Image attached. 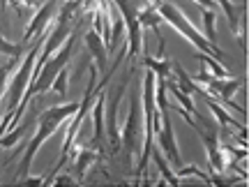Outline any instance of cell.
I'll return each mask as SVG.
<instances>
[{"label": "cell", "instance_id": "1", "mask_svg": "<svg viewBox=\"0 0 249 187\" xmlns=\"http://www.w3.org/2000/svg\"><path fill=\"white\" fill-rule=\"evenodd\" d=\"M76 111H79V102H67V104H60V107L46 109L44 113L37 118V130H35V134H33V139L23 146L26 150H23V157L18 162V173H17L18 183L26 178V176H30V167H33V160H35L37 150H39V148L60 130L62 123L70 120Z\"/></svg>", "mask_w": 249, "mask_h": 187}, {"label": "cell", "instance_id": "2", "mask_svg": "<svg viewBox=\"0 0 249 187\" xmlns=\"http://www.w3.org/2000/svg\"><path fill=\"white\" fill-rule=\"evenodd\" d=\"M155 5H157V12L161 14V21H166L169 26L176 28L180 35H182L187 42H189V44L194 46L196 51L213 56V58H217V60H222L224 56H226L222 49H214V46L208 44L205 35H201V33H198V30H196V28L189 23L187 14L178 7V5H173V2H164V0H155Z\"/></svg>", "mask_w": 249, "mask_h": 187}, {"label": "cell", "instance_id": "3", "mask_svg": "<svg viewBox=\"0 0 249 187\" xmlns=\"http://www.w3.org/2000/svg\"><path fill=\"white\" fill-rule=\"evenodd\" d=\"M141 136H143V107L141 93L134 90L129 95V113L124 120V130L120 134V148L124 150V162H132L141 155Z\"/></svg>", "mask_w": 249, "mask_h": 187}, {"label": "cell", "instance_id": "4", "mask_svg": "<svg viewBox=\"0 0 249 187\" xmlns=\"http://www.w3.org/2000/svg\"><path fill=\"white\" fill-rule=\"evenodd\" d=\"M132 74H134V67L132 70L124 72L123 81L118 83L113 90H107V102H104V132L108 136V148H111V155H116L120 150V130H118V104L123 99L124 90H127V83L132 81Z\"/></svg>", "mask_w": 249, "mask_h": 187}, {"label": "cell", "instance_id": "5", "mask_svg": "<svg viewBox=\"0 0 249 187\" xmlns=\"http://www.w3.org/2000/svg\"><path fill=\"white\" fill-rule=\"evenodd\" d=\"M113 5L118 7L120 17H123L124 30H127V54L129 58L141 54V23L136 19V0H113Z\"/></svg>", "mask_w": 249, "mask_h": 187}, {"label": "cell", "instance_id": "6", "mask_svg": "<svg viewBox=\"0 0 249 187\" xmlns=\"http://www.w3.org/2000/svg\"><path fill=\"white\" fill-rule=\"evenodd\" d=\"M155 139L160 143L161 155H166V162L173 164L176 169L182 167V160H180L178 152V143H176V134H173V123H171L169 111H160V127L155 132Z\"/></svg>", "mask_w": 249, "mask_h": 187}, {"label": "cell", "instance_id": "7", "mask_svg": "<svg viewBox=\"0 0 249 187\" xmlns=\"http://www.w3.org/2000/svg\"><path fill=\"white\" fill-rule=\"evenodd\" d=\"M196 130H198V136H201L205 150H208L210 169H213L214 173H224V171L229 169V160H226L224 146H222V141H219V130H217V127H208V130L196 127Z\"/></svg>", "mask_w": 249, "mask_h": 187}, {"label": "cell", "instance_id": "8", "mask_svg": "<svg viewBox=\"0 0 249 187\" xmlns=\"http://www.w3.org/2000/svg\"><path fill=\"white\" fill-rule=\"evenodd\" d=\"M58 5H60V0H46L44 5L39 7L35 17L30 19V23H28L26 33H23V42L30 44L35 37H42L44 35V30L51 26V21H53L55 12H58Z\"/></svg>", "mask_w": 249, "mask_h": 187}, {"label": "cell", "instance_id": "9", "mask_svg": "<svg viewBox=\"0 0 249 187\" xmlns=\"http://www.w3.org/2000/svg\"><path fill=\"white\" fill-rule=\"evenodd\" d=\"M83 39H86V44H88L90 54H92V65L97 67V72H104L107 74V65H108V49H107V42L102 39V35H99L97 30H88L86 35H83Z\"/></svg>", "mask_w": 249, "mask_h": 187}, {"label": "cell", "instance_id": "10", "mask_svg": "<svg viewBox=\"0 0 249 187\" xmlns=\"http://www.w3.org/2000/svg\"><path fill=\"white\" fill-rule=\"evenodd\" d=\"M104 157V152L102 150H95V148H79V150L74 152V167H76V180H83L86 176V171L92 167V162H97Z\"/></svg>", "mask_w": 249, "mask_h": 187}, {"label": "cell", "instance_id": "11", "mask_svg": "<svg viewBox=\"0 0 249 187\" xmlns=\"http://www.w3.org/2000/svg\"><path fill=\"white\" fill-rule=\"evenodd\" d=\"M203 102L208 104V109L213 111V116L217 118V123H219L222 130H226V127H238V130L242 132V136H245V125H240V120H235V118L229 116V111L224 109V104L214 102V99H203Z\"/></svg>", "mask_w": 249, "mask_h": 187}, {"label": "cell", "instance_id": "12", "mask_svg": "<svg viewBox=\"0 0 249 187\" xmlns=\"http://www.w3.org/2000/svg\"><path fill=\"white\" fill-rule=\"evenodd\" d=\"M136 19H139L141 28H152V30H155V35L160 37L161 14L157 12V5H155V0H150V5H145L143 9H139V12H136Z\"/></svg>", "mask_w": 249, "mask_h": 187}, {"label": "cell", "instance_id": "13", "mask_svg": "<svg viewBox=\"0 0 249 187\" xmlns=\"http://www.w3.org/2000/svg\"><path fill=\"white\" fill-rule=\"evenodd\" d=\"M143 65H145L150 72H155L157 79H171V67H173V62L166 60V56H161V58L143 56Z\"/></svg>", "mask_w": 249, "mask_h": 187}, {"label": "cell", "instance_id": "14", "mask_svg": "<svg viewBox=\"0 0 249 187\" xmlns=\"http://www.w3.org/2000/svg\"><path fill=\"white\" fill-rule=\"evenodd\" d=\"M217 7L224 12V17H226V21H229V28L233 30V35H238L240 33V23H238V19H240V14H238V7L233 5V0H213Z\"/></svg>", "mask_w": 249, "mask_h": 187}, {"label": "cell", "instance_id": "15", "mask_svg": "<svg viewBox=\"0 0 249 187\" xmlns=\"http://www.w3.org/2000/svg\"><path fill=\"white\" fill-rule=\"evenodd\" d=\"M150 157H152V162H155V164L160 167V173H161V176H164V178H166V183H169V185H178V183H180V178H178V176H176V173H173V171L169 169V162L164 160V155H161V150H160V148H155V146H152Z\"/></svg>", "mask_w": 249, "mask_h": 187}, {"label": "cell", "instance_id": "16", "mask_svg": "<svg viewBox=\"0 0 249 187\" xmlns=\"http://www.w3.org/2000/svg\"><path fill=\"white\" fill-rule=\"evenodd\" d=\"M201 62H205V67H208V72L213 74L214 79H229L231 74H229V70L226 67H222V62L217 60V58H213V56H208V54H201L198 51V56H196Z\"/></svg>", "mask_w": 249, "mask_h": 187}, {"label": "cell", "instance_id": "17", "mask_svg": "<svg viewBox=\"0 0 249 187\" xmlns=\"http://www.w3.org/2000/svg\"><path fill=\"white\" fill-rule=\"evenodd\" d=\"M201 17H203V26H205V39H208V44L214 46V49H219L217 46V37H214V19H217V12L214 9H201Z\"/></svg>", "mask_w": 249, "mask_h": 187}, {"label": "cell", "instance_id": "18", "mask_svg": "<svg viewBox=\"0 0 249 187\" xmlns=\"http://www.w3.org/2000/svg\"><path fill=\"white\" fill-rule=\"evenodd\" d=\"M0 56H9V58H21L23 56V44H14L7 37L0 35Z\"/></svg>", "mask_w": 249, "mask_h": 187}, {"label": "cell", "instance_id": "19", "mask_svg": "<svg viewBox=\"0 0 249 187\" xmlns=\"http://www.w3.org/2000/svg\"><path fill=\"white\" fill-rule=\"evenodd\" d=\"M176 176H178V178H185V176H196V178H201L203 183H208V185H213V183H210V176H208L205 171L198 169L196 164H189V167H185V164H182L180 169H176Z\"/></svg>", "mask_w": 249, "mask_h": 187}, {"label": "cell", "instance_id": "20", "mask_svg": "<svg viewBox=\"0 0 249 187\" xmlns=\"http://www.w3.org/2000/svg\"><path fill=\"white\" fill-rule=\"evenodd\" d=\"M67 81H70V70L67 67H62L60 72H58V76H55V81H53V93L55 95H60V97H65L67 95Z\"/></svg>", "mask_w": 249, "mask_h": 187}, {"label": "cell", "instance_id": "21", "mask_svg": "<svg viewBox=\"0 0 249 187\" xmlns=\"http://www.w3.org/2000/svg\"><path fill=\"white\" fill-rule=\"evenodd\" d=\"M17 62H18V58H12L5 67H0V97H2V93H5V83H7V79H9V72L17 70Z\"/></svg>", "mask_w": 249, "mask_h": 187}, {"label": "cell", "instance_id": "22", "mask_svg": "<svg viewBox=\"0 0 249 187\" xmlns=\"http://www.w3.org/2000/svg\"><path fill=\"white\" fill-rule=\"evenodd\" d=\"M49 183H55V185H71V183H74V176H53ZM49 183H46V185H49Z\"/></svg>", "mask_w": 249, "mask_h": 187}, {"label": "cell", "instance_id": "23", "mask_svg": "<svg viewBox=\"0 0 249 187\" xmlns=\"http://www.w3.org/2000/svg\"><path fill=\"white\" fill-rule=\"evenodd\" d=\"M18 2H23L26 7H35V5H39V0H18Z\"/></svg>", "mask_w": 249, "mask_h": 187}, {"label": "cell", "instance_id": "24", "mask_svg": "<svg viewBox=\"0 0 249 187\" xmlns=\"http://www.w3.org/2000/svg\"><path fill=\"white\" fill-rule=\"evenodd\" d=\"M2 9H5V0H0V12H2Z\"/></svg>", "mask_w": 249, "mask_h": 187}, {"label": "cell", "instance_id": "25", "mask_svg": "<svg viewBox=\"0 0 249 187\" xmlns=\"http://www.w3.org/2000/svg\"><path fill=\"white\" fill-rule=\"evenodd\" d=\"M60 2H67V0H60Z\"/></svg>", "mask_w": 249, "mask_h": 187}]
</instances>
